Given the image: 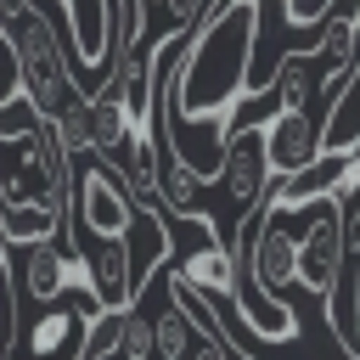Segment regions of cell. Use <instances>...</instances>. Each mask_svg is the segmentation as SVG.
<instances>
[{
	"label": "cell",
	"instance_id": "cell-1",
	"mask_svg": "<svg viewBox=\"0 0 360 360\" xmlns=\"http://www.w3.org/2000/svg\"><path fill=\"white\" fill-rule=\"evenodd\" d=\"M0 124L11 146V180H6V219L0 236L11 248L45 242L68 225V197H73V146L56 118H45L22 90L0 96Z\"/></svg>",
	"mask_w": 360,
	"mask_h": 360
},
{
	"label": "cell",
	"instance_id": "cell-2",
	"mask_svg": "<svg viewBox=\"0 0 360 360\" xmlns=\"http://www.w3.org/2000/svg\"><path fill=\"white\" fill-rule=\"evenodd\" d=\"M0 34H6V56H11V79L17 90L45 112V118H68L84 90L73 79V45H62L56 22L45 17L39 0H0Z\"/></svg>",
	"mask_w": 360,
	"mask_h": 360
},
{
	"label": "cell",
	"instance_id": "cell-3",
	"mask_svg": "<svg viewBox=\"0 0 360 360\" xmlns=\"http://www.w3.org/2000/svg\"><path fill=\"white\" fill-rule=\"evenodd\" d=\"M214 186H219V197H225V208H231V231H242V225H248V214H253V208L281 186V174L270 169L264 124H242V129H231Z\"/></svg>",
	"mask_w": 360,
	"mask_h": 360
},
{
	"label": "cell",
	"instance_id": "cell-4",
	"mask_svg": "<svg viewBox=\"0 0 360 360\" xmlns=\"http://www.w3.org/2000/svg\"><path fill=\"white\" fill-rule=\"evenodd\" d=\"M264 146L281 180L315 174L326 163V124L309 118V101H276V112L264 118Z\"/></svg>",
	"mask_w": 360,
	"mask_h": 360
},
{
	"label": "cell",
	"instance_id": "cell-5",
	"mask_svg": "<svg viewBox=\"0 0 360 360\" xmlns=\"http://www.w3.org/2000/svg\"><path fill=\"white\" fill-rule=\"evenodd\" d=\"M62 11H68L73 62L107 79L118 56V0H62Z\"/></svg>",
	"mask_w": 360,
	"mask_h": 360
},
{
	"label": "cell",
	"instance_id": "cell-6",
	"mask_svg": "<svg viewBox=\"0 0 360 360\" xmlns=\"http://www.w3.org/2000/svg\"><path fill=\"white\" fill-rule=\"evenodd\" d=\"M338 0H281V17L292 28H315V22H332Z\"/></svg>",
	"mask_w": 360,
	"mask_h": 360
}]
</instances>
